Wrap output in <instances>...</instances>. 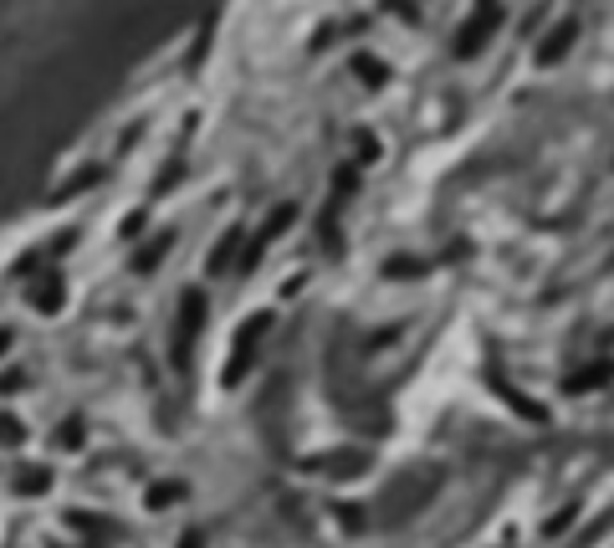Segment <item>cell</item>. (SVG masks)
<instances>
[{"instance_id":"6da1fadb","label":"cell","mask_w":614,"mask_h":548,"mask_svg":"<svg viewBox=\"0 0 614 548\" xmlns=\"http://www.w3.org/2000/svg\"><path fill=\"white\" fill-rule=\"evenodd\" d=\"M200 328H205V292H184L180 298V323H174V359H180V369L190 364V344L200 339Z\"/></svg>"},{"instance_id":"7a4b0ae2","label":"cell","mask_w":614,"mask_h":548,"mask_svg":"<svg viewBox=\"0 0 614 548\" xmlns=\"http://www.w3.org/2000/svg\"><path fill=\"white\" fill-rule=\"evenodd\" d=\"M26 307L41 313V318H57L61 307H67V277L61 272H36L26 282Z\"/></svg>"},{"instance_id":"3957f363","label":"cell","mask_w":614,"mask_h":548,"mask_svg":"<svg viewBox=\"0 0 614 548\" xmlns=\"http://www.w3.org/2000/svg\"><path fill=\"white\" fill-rule=\"evenodd\" d=\"M52 487H57V471L41 467V462H20L16 477H11V492H16L20 503H26V497H46Z\"/></svg>"},{"instance_id":"277c9868","label":"cell","mask_w":614,"mask_h":548,"mask_svg":"<svg viewBox=\"0 0 614 548\" xmlns=\"http://www.w3.org/2000/svg\"><path fill=\"white\" fill-rule=\"evenodd\" d=\"M190 497V487L184 482H149V492H143V508L149 512H169L174 503H184Z\"/></svg>"},{"instance_id":"5b68a950","label":"cell","mask_w":614,"mask_h":548,"mask_svg":"<svg viewBox=\"0 0 614 548\" xmlns=\"http://www.w3.org/2000/svg\"><path fill=\"white\" fill-rule=\"evenodd\" d=\"M169 246H174V231H159L154 241H143V246H139V257H133V272H139V277L159 272V262H164V251H169Z\"/></svg>"},{"instance_id":"8992f818","label":"cell","mask_w":614,"mask_h":548,"mask_svg":"<svg viewBox=\"0 0 614 548\" xmlns=\"http://www.w3.org/2000/svg\"><path fill=\"white\" fill-rule=\"evenodd\" d=\"M26 441H31V426H26V421H20L11 405H0V446H5V451H20Z\"/></svg>"},{"instance_id":"52a82bcc","label":"cell","mask_w":614,"mask_h":548,"mask_svg":"<svg viewBox=\"0 0 614 548\" xmlns=\"http://www.w3.org/2000/svg\"><path fill=\"white\" fill-rule=\"evenodd\" d=\"M52 441H57V451H82L87 446V426H82V415H67Z\"/></svg>"},{"instance_id":"ba28073f","label":"cell","mask_w":614,"mask_h":548,"mask_svg":"<svg viewBox=\"0 0 614 548\" xmlns=\"http://www.w3.org/2000/svg\"><path fill=\"white\" fill-rule=\"evenodd\" d=\"M31 385V374H26V369H0V400H11V395H20V389Z\"/></svg>"},{"instance_id":"9c48e42d","label":"cell","mask_w":614,"mask_h":548,"mask_svg":"<svg viewBox=\"0 0 614 548\" xmlns=\"http://www.w3.org/2000/svg\"><path fill=\"white\" fill-rule=\"evenodd\" d=\"M87 184H98V169H77V180H67L57 195H77V190H87Z\"/></svg>"},{"instance_id":"30bf717a","label":"cell","mask_w":614,"mask_h":548,"mask_svg":"<svg viewBox=\"0 0 614 548\" xmlns=\"http://www.w3.org/2000/svg\"><path fill=\"white\" fill-rule=\"evenodd\" d=\"M11 348H16V328H11V323H0V359H5Z\"/></svg>"},{"instance_id":"8fae6325","label":"cell","mask_w":614,"mask_h":548,"mask_svg":"<svg viewBox=\"0 0 614 548\" xmlns=\"http://www.w3.org/2000/svg\"><path fill=\"white\" fill-rule=\"evenodd\" d=\"M143 231V210H128V221H123V236H139Z\"/></svg>"},{"instance_id":"7c38bea8","label":"cell","mask_w":614,"mask_h":548,"mask_svg":"<svg viewBox=\"0 0 614 548\" xmlns=\"http://www.w3.org/2000/svg\"><path fill=\"white\" fill-rule=\"evenodd\" d=\"M200 544H205L200 533H184V538H180V548H200Z\"/></svg>"}]
</instances>
